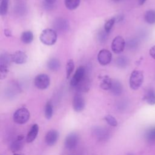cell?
<instances>
[{
    "instance_id": "cell-36",
    "label": "cell",
    "mask_w": 155,
    "mask_h": 155,
    "mask_svg": "<svg viewBox=\"0 0 155 155\" xmlns=\"http://www.w3.org/2000/svg\"><path fill=\"white\" fill-rule=\"evenodd\" d=\"M4 34L7 37L12 36V31L9 29H5L4 30Z\"/></svg>"
},
{
    "instance_id": "cell-9",
    "label": "cell",
    "mask_w": 155,
    "mask_h": 155,
    "mask_svg": "<svg viewBox=\"0 0 155 155\" xmlns=\"http://www.w3.org/2000/svg\"><path fill=\"white\" fill-rule=\"evenodd\" d=\"M72 105L74 110L76 112H80L84 110L85 107V100L80 93H77L74 96Z\"/></svg>"
},
{
    "instance_id": "cell-35",
    "label": "cell",
    "mask_w": 155,
    "mask_h": 155,
    "mask_svg": "<svg viewBox=\"0 0 155 155\" xmlns=\"http://www.w3.org/2000/svg\"><path fill=\"white\" fill-rule=\"evenodd\" d=\"M149 53H150V56H151L153 59H155V45L153 46V47L150 49Z\"/></svg>"
},
{
    "instance_id": "cell-1",
    "label": "cell",
    "mask_w": 155,
    "mask_h": 155,
    "mask_svg": "<svg viewBox=\"0 0 155 155\" xmlns=\"http://www.w3.org/2000/svg\"><path fill=\"white\" fill-rule=\"evenodd\" d=\"M58 35L56 32L51 28L44 30L40 35V40L42 43L47 45H52L57 41Z\"/></svg>"
},
{
    "instance_id": "cell-22",
    "label": "cell",
    "mask_w": 155,
    "mask_h": 155,
    "mask_svg": "<svg viewBox=\"0 0 155 155\" xmlns=\"http://www.w3.org/2000/svg\"><path fill=\"white\" fill-rule=\"evenodd\" d=\"M21 39L24 44H30L33 40V34L31 31H24L21 35Z\"/></svg>"
},
{
    "instance_id": "cell-37",
    "label": "cell",
    "mask_w": 155,
    "mask_h": 155,
    "mask_svg": "<svg viewBox=\"0 0 155 155\" xmlns=\"http://www.w3.org/2000/svg\"><path fill=\"white\" fill-rule=\"evenodd\" d=\"M147 0H138V2L139 5H143Z\"/></svg>"
},
{
    "instance_id": "cell-28",
    "label": "cell",
    "mask_w": 155,
    "mask_h": 155,
    "mask_svg": "<svg viewBox=\"0 0 155 155\" xmlns=\"http://www.w3.org/2000/svg\"><path fill=\"white\" fill-rule=\"evenodd\" d=\"M8 7V0H1L0 4V14L4 16L7 14Z\"/></svg>"
},
{
    "instance_id": "cell-29",
    "label": "cell",
    "mask_w": 155,
    "mask_h": 155,
    "mask_svg": "<svg viewBox=\"0 0 155 155\" xmlns=\"http://www.w3.org/2000/svg\"><path fill=\"white\" fill-rule=\"evenodd\" d=\"M116 22V18H112L107 20L104 24V30L107 33H110Z\"/></svg>"
},
{
    "instance_id": "cell-11",
    "label": "cell",
    "mask_w": 155,
    "mask_h": 155,
    "mask_svg": "<svg viewBox=\"0 0 155 155\" xmlns=\"http://www.w3.org/2000/svg\"><path fill=\"white\" fill-rule=\"evenodd\" d=\"M59 138V133L55 130L48 131L45 137V141L48 146L54 145Z\"/></svg>"
},
{
    "instance_id": "cell-21",
    "label": "cell",
    "mask_w": 155,
    "mask_h": 155,
    "mask_svg": "<svg viewBox=\"0 0 155 155\" xmlns=\"http://www.w3.org/2000/svg\"><path fill=\"white\" fill-rule=\"evenodd\" d=\"M111 83L112 79L110 78L109 76H105L102 78V81L100 84V87L102 89L104 90H110Z\"/></svg>"
},
{
    "instance_id": "cell-15",
    "label": "cell",
    "mask_w": 155,
    "mask_h": 155,
    "mask_svg": "<svg viewBox=\"0 0 155 155\" xmlns=\"http://www.w3.org/2000/svg\"><path fill=\"white\" fill-rule=\"evenodd\" d=\"M54 27L56 30L60 31H65L68 29L69 24L68 21L64 18H58L54 22Z\"/></svg>"
},
{
    "instance_id": "cell-32",
    "label": "cell",
    "mask_w": 155,
    "mask_h": 155,
    "mask_svg": "<svg viewBox=\"0 0 155 155\" xmlns=\"http://www.w3.org/2000/svg\"><path fill=\"white\" fill-rule=\"evenodd\" d=\"M107 36H108V33H107L105 31V30H101L97 34V38L99 40L102 42H105L106 41V39H107Z\"/></svg>"
},
{
    "instance_id": "cell-25",
    "label": "cell",
    "mask_w": 155,
    "mask_h": 155,
    "mask_svg": "<svg viewBox=\"0 0 155 155\" xmlns=\"http://www.w3.org/2000/svg\"><path fill=\"white\" fill-rule=\"evenodd\" d=\"M64 4L68 9L73 10L78 7L80 4V0H64Z\"/></svg>"
},
{
    "instance_id": "cell-18",
    "label": "cell",
    "mask_w": 155,
    "mask_h": 155,
    "mask_svg": "<svg viewBox=\"0 0 155 155\" xmlns=\"http://www.w3.org/2000/svg\"><path fill=\"white\" fill-rule=\"evenodd\" d=\"M145 138L149 143H154L155 142V127L148 128L145 134Z\"/></svg>"
},
{
    "instance_id": "cell-38",
    "label": "cell",
    "mask_w": 155,
    "mask_h": 155,
    "mask_svg": "<svg viewBox=\"0 0 155 155\" xmlns=\"http://www.w3.org/2000/svg\"><path fill=\"white\" fill-rule=\"evenodd\" d=\"M113 1H114V2H119V1H120L121 0H112Z\"/></svg>"
},
{
    "instance_id": "cell-17",
    "label": "cell",
    "mask_w": 155,
    "mask_h": 155,
    "mask_svg": "<svg viewBox=\"0 0 155 155\" xmlns=\"http://www.w3.org/2000/svg\"><path fill=\"white\" fill-rule=\"evenodd\" d=\"M38 131H39L38 125L36 124H33L27 135V137H26L27 142L30 143V142H32L33 140H35V139L37 137Z\"/></svg>"
},
{
    "instance_id": "cell-12",
    "label": "cell",
    "mask_w": 155,
    "mask_h": 155,
    "mask_svg": "<svg viewBox=\"0 0 155 155\" xmlns=\"http://www.w3.org/2000/svg\"><path fill=\"white\" fill-rule=\"evenodd\" d=\"M90 87V79L86 75L79 82V83L74 87L77 91L79 93H84L88 91Z\"/></svg>"
},
{
    "instance_id": "cell-31",
    "label": "cell",
    "mask_w": 155,
    "mask_h": 155,
    "mask_svg": "<svg viewBox=\"0 0 155 155\" xmlns=\"http://www.w3.org/2000/svg\"><path fill=\"white\" fill-rule=\"evenodd\" d=\"M8 71V66L5 65L0 64V78L1 79H4Z\"/></svg>"
},
{
    "instance_id": "cell-33",
    "label": "cell",
    "mask_w": 155,
    "mask_h": 155,
    "mask_svg": "<svg viewBox=\"0 0 155 155\" xmlns=\"http://www.w3.org/2000/svg\"><path fill=\"white\" fill-rule=\"evenodd\" d=\"M137 41L135 39H130L127 43L128 47L130 48H134L137 46Z\"/></svg>"
},
{
    "instance_id": "cell-8",
    "label": "cell",
    "mask_w": 155,
    "mask_h": 155,
    "mask_svg": "<svg viewBox=\"0 0 155 155\" xmlns=\"http://www.w3.org/2000/svg\"><path fill=\"white\" fill-rule=\"evenodd\" d=\"M85 75L86 74L85 67L82 66L78 67L70 81L71 86H72L73 87H75L79 83V82L85 77Z\"/></svg>"
},
{
    "instance_id": "cell-24",
    "label": "cell",
    "mask_w": 155,
    "mask_h": 155,
    "mask_svg": "<svg viewBox=\"0 0 155 155\" xmlns=\"http://www.w3.org/2000/svg\"><path fill=\"white\" fill-rule=\"evenodd\" d=\"M115 63L116 65L119 68H125L126 67L128 63V59L125 56H118L115 61Z\"/></svg>"
},
{
    "instance_id": "cell-4",
    "label": "cell",
    "mask_w": 155,
    "mask_h": 155,
    "mask_svg": "<svg viewBox=\"0 0 155 155\" xmlns=\"http://www.w3.org/2000/svg\"><path fill=\"white\" fill-rule=\"evenodd\" d=\"M50 82V78L46 74H39L35 77L34 80L35 86L40 90H44L48 88Z\"/></svg>"
},
{
    "instance_id": "cell-7",
    "label": "cell",
    "mask_w": 155,
    "mask_h": 155,
    "mask_svg": "<svg viewBox=\"0 0 155 155\" xmlns=\"http://www.w3.org/2000/svg\"><path fill=\"white\" fill-rule=\"evenodd\" d=\"M112 59L111 53L107 50L102 49L100 50L97 54V61L102 65H107L110 63Z\"/></svg>"
},
{
    "instance_id": "cell-5",
    "label": "cell",
    "mask_w": 155,
    "mask_h": 155,
    "mask_svg": "<svg viewBox=\"0 0 155 155\" xmlns=\"http://www.w3.org/2000/svg\"><path fill=\"white\" fill-rule=\"evenodd\" d=\"M125 47V41L124 39L120 36H117L115 37L111 43V50L116 54L122 53Z\"/></svg>"
},
{
    "instance_id": "cell-2",
    "label": "cell",
    "mask_w": 155,
    "mask_h": 155,
    "mask_svg": "<svg viewBox=\"0 0 155 155\" xmlns=\"http://www.w3.org/2000/svg\"><path fill=\"white\" fill-rule=\"evenodd\" d=\"M143 74L140 70H134L130 77V87L131 89L136 90L140 88L143 82Z\"/></svg>"
},
{
    "instance_id": "cell-16",
    "label": "cell",
    "mask_w": 155,
    "mask_h": 155,
    "mask_svg": "<svg viewBox=\"0 0 155 155\" xmlns=\"http://www.w3.org/2000/svg\"><path fill=\"white\" fill-rule=\"evenodd\" d=\"M24 146V137L20 135L14 140L10 145V150L13 152H16L21 150Z\"/></svg>"
},
{
    "instance_id": "cell-20",
    "label": "cell",
    "mask_w": 155,
    "mask_h": 155,
    "mask_svg": "<svg viewBox=\"0 0 155 155\" xmlns=\"http://www.w3.org/2000/svg\"><path fill=\"white\" fill-rule=\"evenodd\" d=\"M47 67L51 71H57L61 67V64L58 59L55 58H52L48 61Z\"/></svg>"
},
{
    "instance_id": "cell-30",
    "label": "cell",
    "mask_w": 155,
    "mask_h": 155,
    "mask_svg": "<svg viewBox=\"0 0 155 155\" xmlns=\"http://www.w3.org/2000/svg\"><path fill=\"white\" fill-rule=\"evenodd\" d=\"M105 121L112 127H116L117 125V120L111 115H107L105 116Z\"/></svg>"
},
{
    "instance_id": "cell-19",
    "label": "cell",
    "mask_w": 155,
    "mask_h": 155,
    "mask_svg": "<svg viewBox=\"0 0 155 155\" xmlns=\"http://www.w3.org/2000/svg\"><path fill=\"white\" fill-rule=\"evenodd\" d=\"M144 99L146 102L150 105H154L155 104V91L152 89H148L145 93Z\"/></svg>"
},
{
    "instance_id": "cell-39",
    "label": "cell",
    "mask_w": 155,
    "mask_h": 155,
    "mask_svg": "<svg viewBox=\"0 0 155 155\" xmlns=\"http://www.w3.org/2000/svg\"><path fill=\"white\" fill-rule=\"evenodd\" d=\"M13 155H21V154H17V153H15Z\"/></svg>"
},
{
    "instance_id": "cell-13",
    "label": "cell",
    "mask_w": 155,
    "mask_h": 155,
    "mask_svg": "<svg viewBox=\"0 0 155 155\" xmlns=\"http://www.w3.org/2000/svg\"><path fill=\"white\" fill-rule=\"evenodd\" d=\"M12 56V61L17 64H22L26 62L27 56L25 53L22 51H16Z\"/></svg>"
},
{
    "instance_id": "cell-27",
    "label": "cell",
    "mask_w": 155,
    "mask_h": 155,
    "mask_svg": "<svg viewBox=\"0 0 155 155\" xmlns=\"http://www.w3.org/2000/svg\"><path fill=\"white\" fill-rule=\"evenodd\" d=\"M74 68V64L72 59H70L67 61L66 65V78L68 79L73 73Z\"/></svg>"
},
{
    "instance_id": "cell-23",
    "label": "cell",
    "mask_w": 155,
    "mask_h": 155,
    "mask_svg": "<svg viewBox=\"0 0 155 155\" xmlns=\"http://www.w3.org/2000/svg\"><path fill=\"white\" fill-rule=\"evenodd\" d=\"M145 21L150 24H155V10H147L144 15Z\"/></svg>"
},
{
    "instance_id": "cell-34",
    "label": "cell",
    "mask_w": 155,
    "mask_h": 155,
    "mask_svg": "<svg viewBox=\"0 0 155 155\" xmlns=\"http://www.w3.org/2000/svg\"><path fill=\"white\" fill-rule=\"evenodd\" d=\"M56 1L57 0H44V2L46 4V6L48 7L53 5L56 2Z\"/></svg>"
},
{
    "instance_id": "cell-26",
    "label": "cell",
    "mask_w": 155,
    "mask_h": 155,
    "mask_svg": "<svg viewBox=\"0 0 155 155\" xmlns=\"http://www.w3.org/2000/svg\"><path fill=\"white\" fill-rule=\"evenodd\" d=\"M53 107L50 102H47L45 106V110H44V114L45 117L47 119H50L53 116Z\"/></svg>"
},
{
    "instance_id": "cell-6",
    "label": "cell",
    "mask_w": 155,
    "mask_h": 155,
    "mask_svg": "<svg viewBox=\"0 0 155 155\" xmlns=\"http://www.w3.org/2000/svg\"><path fill=\"white\" fill-rule=\"evenodd\" d=\"M78 140L79 137L78 134L75 133H71L68 134L65 137L64 142L65 147L69 150H73L77 146Z\"/></svg>"
},
{
    "instance_id": "cell-10",
    "label": "cell",
    "mask_w": 155,
    "mask_h": 155,
    "mask_svg": "<svg viewBox=\"0 0 155 155\" xmlns=\"http://www.w3.org/2000/svg\"><path fill=\"white\" fill-rule=\"evenodd\" d=\"M93 135L99 140H105L108 139L109 137L108 131L101 127H95L93 128Z\"/></svg>"
},
{
    "instance_id": "cell-14",
    "label": "cell",
    "mask_w": 155,
    "mask_h": 155,
    "mask_svg": "<svg viewBox=\"0 0 155 155\" xmlns=\"http://www.w3.org/2000/svg\"><path fill=\"white\" fill-rule=\"evenodd\" d=\"M110 90L115 96L120 95L123 91V86L122 83L118 80L112 79V83Z\"/></svg>"
},
{
    "instance_id": "cell-3",
    "label": "cell",
    "mask_w": 155,
    "mask_h": 155,
    "mask_svg": "<svg viewBox=\"0 0 155 155\" xmlns=\"http://www.w3.org/2000/svg\"><path fill=\"white\" fill-rule=\"evenodd\" d=\"M30 116L29 111L24 107L18 109L13 114V121L18 124H24L26 123Z\"/></svg>"
}]
</instances>
